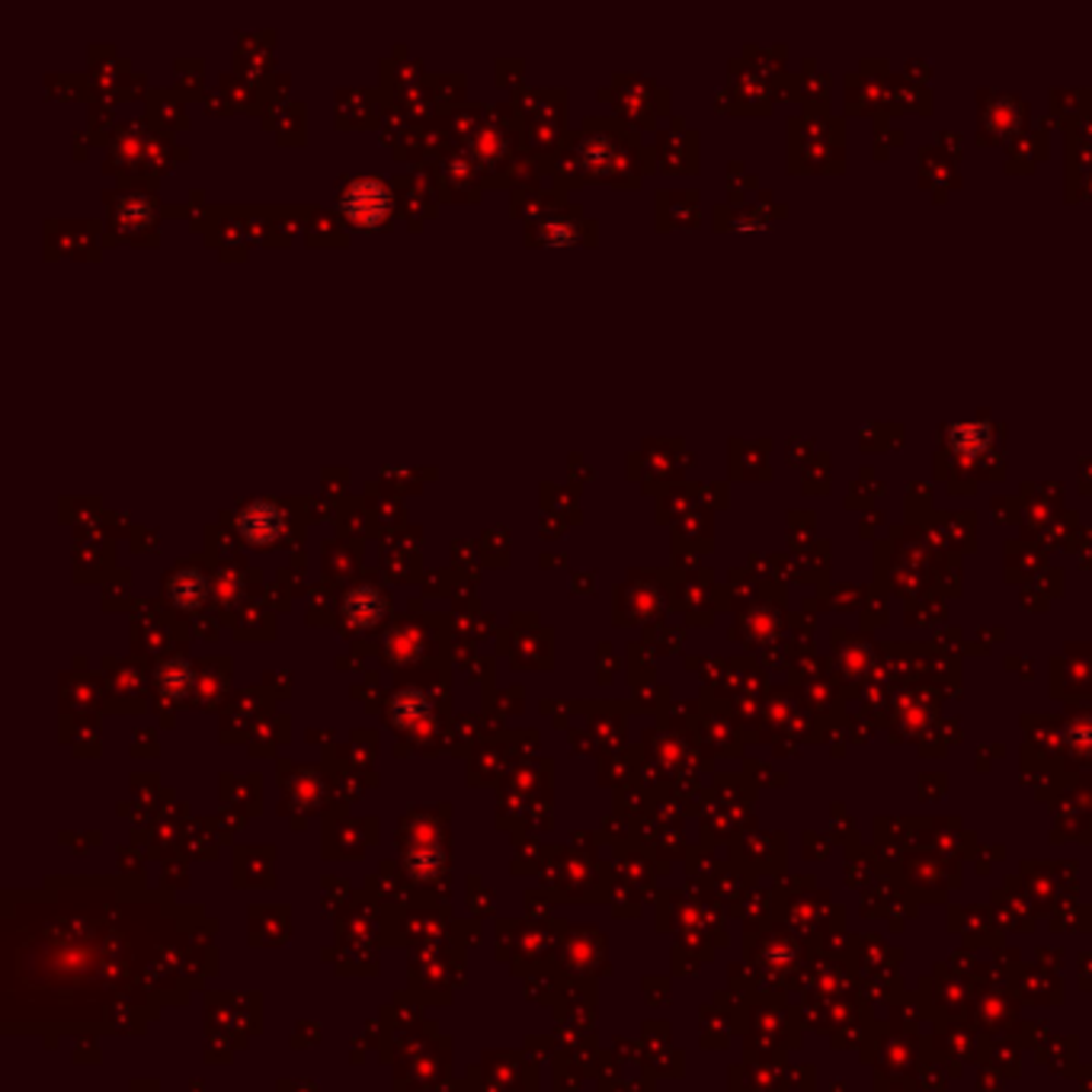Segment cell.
Wrapping results in <instances>:
<instances>
[{
    "instance_id": "3957f363",
    "label": "cell",
    "mask_w": 1092,
    "mask_h": 1092,
    "mask_svg": "<svg viewBox=\"0 0 1092 1092\" xmlns=\"http://www.w3.org/2000/svg\"><path fill=\"white\" fill-rule=\"evenodd\" d=\"M384 609H388V599L381 596L379 587H369V584L349 589L346 599H343V619L353 629H372V625H379Z\"/></svg>"
},
{
    "instance_id": "7a4b0ae2",
    "label": "cell",
    "mask_w": 1092,
    "mask_h": 1092,
    "mask_svg": "<svg viewBox=\"0 0 1092 1092\" xmlns=\"http://www.w3.org/2000/svg\"><path fill=\"white\" fill-rule=\"evenodd\" d=\"M286 529V516L283 509L269 501H256L248 504L238 516V532L251 542V545H273Z\"/></svg>"
},
{
    "instance_id": "277c9868",
    "label": "cell",
    "mask_w": 1092,
    "mask_h": 1092,
    "mask_svg": "<svg viewBox=\"0 0 1092 1092\" xmlns=\"http://www.w3.org/2000/svg\"><path fill=\"white\" fill-rule=\"evenodd\" d=\"M168 593H170V602H173L176 609H199V606L206 602V596H209V584H206V577H203L199 571L186 567V571H176V574L170 577Z\"/></svg>"
},
{
    "instance_id": "6da1fadb",
    "label": "cell",
    "mask_w": 1092,
    "mask_h": 1092,
    "mask_svg": "<svg viewBox=\"0 0 1092 1092\" xmlns=\"http://www.w3.org/2000/svg\"><path fill=\"white\" fill-rule=\"evenodd\" d=\"M340 211L356 228H379L391 211V189L376 176L353 180L340 196Z\"/></svg>"
},
{
    "instance_id": "8992f818",
    "label": "cell",
    "mask_w": 1092,
    "mask_h": 1092,
    "mask_svg": "<svg viewBox=\"0 0 1092 1092\" xmlns=\"http://www.w3.org/2000/svg\"><path fill=\"white\" fill-rule=\"evenodd\" d=\"M539 238H542L545 244H571V241H577V225H574V221H564V218L542 221V225H539Z\"/></svg>"
},
{
    "instance_id": "5b68a950",
    "label": "cell",
    "mask_w": 1092,
    "mask_h": 1092,
    "mask_svg": "<svg viewBox=\"0 0 1092 1092\" xmlns=\"http://www.w3.org/2000/svg\"><path fill=\"white\" fill-rule=\"evenodd\" d=\"M391 712H394V721H398V724H414V721L426 712V699H423L417 689H407V692H401V696L394 699Z\"/></svg>"
}]
</instances>
